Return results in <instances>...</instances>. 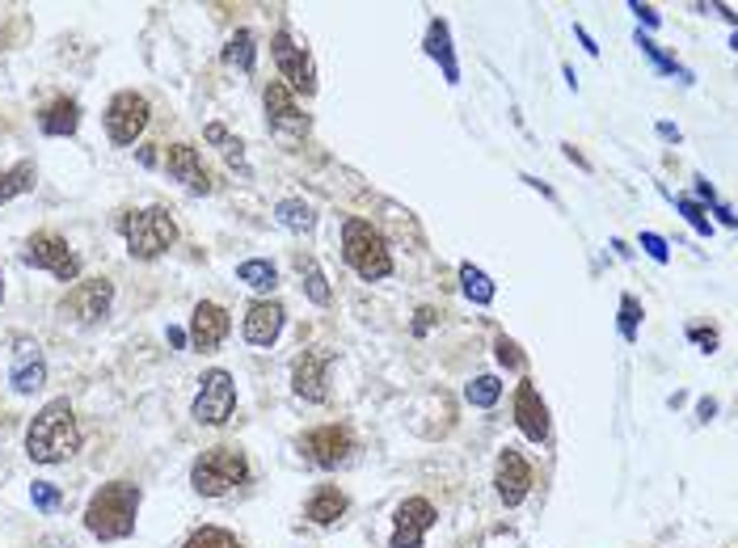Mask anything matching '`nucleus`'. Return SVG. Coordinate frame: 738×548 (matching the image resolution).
<instances>
[{
  "label": "nucleus",
  "mask_w": 738,
  "mask_h": 548,
  "mask_svg": "<svg viewBox=\"0 0 738 548\" xmlns=\"http://www.w3.org/2000/svg\"><path fill=\"white\" fill-rule=\"evenodd\" d=\"M76 447H80V426H76L72 406L64 397L47 401L26 426V456L35 464H64L68 456H76Z\"/></svg>",
  "instance_id": "1"
},
{
  "label": "nucleus",
  "mask_w": 738,
  "mask_h": 548,
  "mask_svg": "<svg viewBox=\"0 0 738 548\" xmlns=\"http://www.w3.org/2000/svg\"><path fill=\"white\" fill-rule=\"evenodd\" d=\"M136 514H140V485L132 481H110L102 485L89 507H85V527L98 540H127L136 532Z\"/></svg>",
  "instance_id": "2"
},
{
  "label": "nucleus",
  "mask_w": 738,
  "mask_h": 548,
  "mask_svg": "<svg viewBox=\"0 0 738 548\" xmlns=\"http://www.w3.org/2000/svg\"><path fill=\"white\" fill-rule=\"evenodd\" d=\"M118 233L127 240V253L136 262H152L161 258L170 245L177 240V224L170 207H140V211H123L118 215Z\"/></svg>",
  "instance_id": "3"
},
{
  "label": "nucleus",
  "mask_w": 738,
  "mask_h": 548,
  "mask_svg": "<svg viewBox=\"0 0 738 548\" xmlns=\"http://www.w3.org/2000/svg\"><path fill=\"white\" fill-rule=\"evenodd\" d=\"M342 258L359 278L376 283L392 274V253H388V240L367 224V220H347L342 224Z\"/></svg>",
  "instance_id": "4"
},
{
  "label": "nucleus",
  "mask_w": 738,
  "mask_h": 548,
  "mask_svg": "<svg viewBox=\"0 0 738 548\" xmlns=\"http://www.w3.org/2000/svg\"><path fill=\"white\" fill-rule=\"evenodd\" d=\"M249 477V460L246 451L237 447H208L195 464H190V485L203 494V498H224L228 489L246 485Z\"/></svg>",
  "instance_id": "5"
},
{
  "label": "nucleus",
  "mask_w": 738,
  "mask_h": 548,
  "mask_svg": "<svg viewBox=\"0 0 738 548\" xmlns=\"http://www.w3.org/2000/svg\"><path fill=\"white\" fill-rule=\"evenodd\" d=\"M22 262L35 266V271L55 274L60 283H76V274H80V258L72 253L68 240L60 237V233H35V237L26 240V249H22Z\"/></svg>",
  "instance_id": "6"
},
{
  "label": "nucleus",
  "mask_w": 738,
  "mask_h": 548,
  "mask_svg": "<svg viewBox=\"0 0 738 548\" xmlns=\"http://www.w3.org/2000/svg\"><path fill=\"white\" fill-rule=\"evenodd\" d=\"M237 410V384L233 376L224 372V368H211L208 376L199 379V393H195V422H203V426H220V422H228Z\"/></svg>",
  "instance_id": "7"
},
{
  "label": "nucleus",
  "mask_w": 738,
  "mask_h": 548,
  "mask_svg": "<svg viewBox=\"0 0 738 548\" xmlns=\"http://www.w3.org/2000/svg\"><path fill=\"white\" fill-rule=\"evenodd\" d=\"M148 119H152V105L143 94L136 89H123V94H114L110 105H105V132L114 144H136L140 132L148 127Z\"/></svg>",
  "instance_id": "8"
},
{
  "label": "nucleus",
  "mask_w": 738,
  "mask_h": 548,
  "mask_svg": "<svg viewBox=\"0 0 738 548\" xmlns=\"http://www.w3.org/2000/svg\"><path fill=\"white\" fill-rule=\"evenodd\" d=\"M110 304H114V283L110 278H85L60 300V312L72 316L76 325H98L110 316Z\"/></svg>",
  "instance_id": "9"
},
{
  "label": "nucleus",
  "mask_w": 738,
  "mask_h": 548,
  "mask_svg": "<svg viewBox=\"0 0 738 548\" xmlns=\"http://www.w3.org/2000/svg\"><path fill=\"white\" fill-rule=\"evenodd\" d=\"M271 51H275V64H279L283 80H287V89L291 94H304V98H313L316 94V68H313V55L296 42V38L279 30L275 42H271Z\"/></svg>",
  "instance_id": "10"
},
{
  "label": "nucleus",
  "mask_w": 738,
  "mask_h": 548,
  "mask_svg": "<svg viewBox=\"0 0 738 548\" xmlns=\"http://www.w3.org/2000/svg\"><path fill=\"white\" fill-rule=\"evenodd\" d=\"M351 431L347 426H316L309 431L304 439H300V451H304V460L316 464V469H338L347 456H351Z\"/></svg>",
  "instance_id": "11"
},
{
  "label": "nucleus",
  "mask_w": 738,
  "mask_h": 548,
  "mask_svg": "<svg viewBox=\"0 0 738 548\" xmlns=\"http://www.w3.org/2000/svg\"><path fill=\"white\" fill-rule=\"evenodd\" d=\"M435 507L426 502V498H405L401 507H397V514H392V540L388 545L392 548H422V540H426V532L435 527Z\"/></svg>",
  "instance_id": "12"
},
{
  "label": "nucleus",
  "mask_w": 738,
  "mask_h": 548,
  "mask_svg": "<svg viewBox=\"0 0 738 548\" xmlns=\"http://www.w3.org/2000/svg\"><path fill=\"white\" fill-rule=\"evenodd\" d=\"M329 359H334V350H325V346H313V350L296 354V363H291V388H296V397H304V401H313V406H321V401L329 397V388H325Z\"/></svg>",
  "instance_id": "13"
},
{
  "label": "nucleus",
  "mask_w": 738,
  "mask_h": 548,
  "mask_svg": "<svg viewBox=\"0 0 738 548\" xmlns=\"http://www.w3.org/2000/svg\"><path fill=\"white\" fill-rule=\"evenodd\" d=\"M262 102H266V123H271V132H279V136H287V139L309 136V119L300 114V105H296V98H291L287 85L271 80L266 94H262Z\"/></svg>",
  "instance_id": "14"
},
{
  "label": "nucleus",
  "mask_w": 738,
  "mask_h": 548,
  "mask_svg": "<svg viewBox=\"0 0 738 548\" xmlns=\"http://www.w3.org/2000/svg\"><path fill=\"white\" fill-rule=\"evenodd\" d=\"M165 170H170V177H177L190 195H211V190H215V182H211V173L195 144H170V148H165Z\"/></svg>",
  "instance_id": "15"
},
{
  "label": "nucleus",
  "mask_w": 738,
  "mask_h": 548,
  "mask_svg": "<svg viewBox=\"0 0 738 548\" xmlns=\"http://www.w3.org/2000/svg\"><path fill=\"white\" fill-rule=\"evenodd\" d=\"M9 384L13 393L30 397L47 384V363H42V350H38L35 338H17L13 342V368H9Z\"/></svg>",
  "instance_id": "16"
},
{
  "label": "nucleus",
  "mask_w": 738,
  "mask_h": 548,
  "mask_svg": "<svg viewBox=\"0 0 738 548\" xmlns=\"http://www.w3.org/2000/svg\"><path fill=\"white\" fill-rule=\"evenodd\" d=\"M493 485H498V498H502V507H520L527 498V489H531V469H527V460L515 451V447H506L502 456H498V469H493Z\"/></svg>",
  "instance_id": "17"
},
{
  "label": "nucleus",
  "mask_w": 738,
  "mask_h": 548,
  "mask_svg": "<svg viewBox=\"0 0 738 548\" xmlns=\"http://www.w3.org/2000/svg\"><path fill=\"white\" fill-rule=\"evenodd\" d=\"M228 329H233V321H228V312L220 309V304H195V316H190V346L195 350H220V342L228 338Z\"/></svg>",
  "instance_id": "18"
},
{
  "label": "nucleus",
  "mask_w": 738,
  "mask_h": 548,
  "mask_svg": "<svg viewBox=\"0 0 738 548\" xmlns=\"http://www.w3.org/2000/svg\"><path fill=\"white\" fill-rule=\"evenodd\" d=\"M283 304L275 300H258V304H249L246 321H241V334H246L249 346H275L283 334Z\"/></svg>",
  "instance_id": "19"
},
{
  "label": "nucleus",
  "mask_w": 738,
  "mask_h": 548,
  "mask_svg": "<svg viewBox=\"0 0 738 548\" xmlns=\"http://www.w3.org/2000/svg\"><path fill=\"white\" fill-rule=\"evenodd\" d=\"M515 422H520V431H524L531 444H545V439H549V410H545V401H540V393H536L531 379H524L520 393H515Z\"/></svg>",
  "instance_id": "20"
},
{
  "label": "nucleus",
  "mask_w": 738,
  "mask_h": 548,
  "mask_svg": "<svg viewBox=\"0 0 738 548\" xmlns=\"http://www.w3.org/2000/svg\"><path fill=\"white\" fill-rule=\"evenodd\" d=\"M203 139L220 148V157H224V165H228V170L241 173V177H253V170H249V161H246V144L233 136L224 123H208V127H203Z\"/></svg>",
  "instance_id": "21"
},
{
  "label": "nucleus",
  "mask_w": 738,
  "mask_h": 548,
  "mask_svg": "<svg viewBox=\"0 0 738 548\" xmlns=\"http://www.w3.org/2000/svg\"><path fill=\"white\" fill-rule=\"evenodd\" d=\"M38 127H42V136H72L80 127V105L72 102V98L47 102L42 114H38Z\"/></svg>",
  "instance_id": "22"
},
{
  "label": "nucleus",
  "mask_w": 738,
  "mask_h": 548,
  "mask_svg": "<svg viewBox=\"0 0 738 548\" xmlns=\"http://www.w3.org/2000/svg\"><path fill=\"white\" fill-rule=\"evenodd\" d=\"M426 55L443 64L448 85H456V80H460V64H456V55H452V35H448V22H439V17H435V22H430V30H426Z\"/></svg>",
  "instance_id": "23"
},
{
  "label": "nucleus",
  "mask_w": 738,
  "mask_h": 548,
  "mask_svg": "<svg viewBox=\"0 0 738 548\" xmlns=\"http://www.w3.org/2000/svg\"><path fill=\"white\" fill-rule=\"evenodd\" d=\"M347 494L338 489V485H325V489H316L313 498H309V519H313L316 527H329V523H338L342 514H347Z\"/></svg>",
  "instance_id": "24"
},
{
  "label": "nucleus",
  "mask_w": 738,
  "mask_h": 548,
  "mask_svg": "<svg viewBox=\"0 0 738 548\" xmlns=\"http://www.w3.org/2000/svg\"><path fill=\"white\" fill-rule=\"evenodd\" d=\"M35 161H17L13 170H0V203H9V199H17V195H26V190H35Z\"/></svg>",
  "instance_id": "25"
},
{
  "label": "nucleus",
  "mask_w": 738,
  "mask_h": 548,
  "mask_svg": "<svg viewBox=\"0 0 738 548\" xmlns=\"http://www.w3.org/2000/svg\"><path fill=\"white\" fill-rule=\"evenodd\" d=\"M275 215H279L283 228H291V233H313L316 224V211L304 199H283L279 207H275Z\"/></svg>",
  "instance_id": "26"
},
{
  "label": "nucleus",
  "mask_w": 738,
  "mask_h": 548,
  "mask_svg": "<svg viewBox=\"0 0 738 548\" xmlns=\"http://www.w3.org/2000/svg\"><path fill=\"white\" fill-rule=\"evenodd\" d=\"M237 278H241L246 287H253V291H275V287H279V271H275L271 262H262V258L241 262V266H237Z\"/></svg>",
  "instance_id": "27"
},
{
  "label": "nucleus",
  "mask_w": 738,
  "mask_h": 548,
  "mask_svg": "<svg viewBox=\"0 0 738 548\" xmlns=\"http://www.w3.org/2000/svg\"><path fill=\"white\" fill-rule=\"evenodd\" d=\"M460 283H464V296H468L473 304H481V309H486V304H493V283H490V274L477 271L473 262H464V266H460Z\"/></svg>",
  "instance_id": "28"
},
{
  "label": "nucleus",
  "mask_w": 738,
  "mask_h": 548,
  "mask_svg": "<svg viewBox=\"0 0 738 548\" xmlns=\"http://www.w3.org/2000/svg\"><path fill=\"white\" fill-rule=\"evenodd\" d=\"M253 55H258L253 30H237V35L228 38V47H224V64H233V68L241 72H253Z\"/></svg>",
  "instance_id": "29"
},
{
  "label": "nucleus",
  "mask_w": 738,
  "mask_h": 548,
  "mask_svg": "<svg viewBox=\"0 0 738 548\" xmlns=\"http://www.w3.org/2000/svg\"><path fill=\"white\" fill-rule=\"evenodd\" d=\"M296 266H300V278H304V291H309V300L313 304H329V283H325V274L316 266V258H296Z\"/></svg>",
  "instance_id": "30"
},
{
  "label": "nucleus",
  "mask_w": 738,
  "mask_h": 548,
  "mask_svg": "<svg viewBox=\"0 0 738 548\" xmlns=\"http://www.w3.org/2000/svg\"><path fill=\"white\" fill-rule=\"evenodd\" d=\"M464 397H468V406H477V410H490L498 406V397H502V379L498 376H477L468 388H464Z\"/></svg>",
  "instance_id": "31"
},
{
  "label": "nucleus",
  "mask_w": 738,
  "mask_h": 548,
  "mask_svg": "<svg viewBox=\"0 0 738 548\" xmlns=\"http://www.w3.org/2000/svg\"><path fill=\"white\" fill-rule=\"evenodd\" d=\"M182 548H241V540L233 532H224V527H195Z\"/></svg>",
  "instance_id": "32"
},
{
  "label": "nucleus",
  "mask_w": 738,
  "mask_h": 548,
  "mask_svg": "<svg viewBox=\"0 0 738 548\" xmlns=\"http://www.w3.org/2000/svg\"><path fill=\"white\" fill-rule=\"evenodd\" d=\"M30 502H35L38 511H60V502H64V494H60V485H51V481H35L30 485Z\"/></svg>",
  "instance_id": "33"
},
{
  "label": "nucleus",
  "mask_w": 738,
  "mask_h": 548,
  "mask_svg": "<svg viewBox=\"0 0 738 548\" xmlns=\"http://www.w3.org/2000/svg\"><path fill=\"white\" fill-rule=\"evenodd\" d=\"M493 354H498V363H502V368H511V372H524V368H527L524 350H520V346L511 342L506 334H502V338L493 342Z\"/></svg>",
  "instance_id": "34"
},
{
  "label": "nucleus",
  "mask_w": 738,
  "mask_h": 548,
  "mask_svg": "<svg viewBox=\"0 0 738 548\" xmlns=\"http://www.w3.org/2000/svg\"><path fill=\"white\" fill-rule=\"evenodd\" d=\"M637 321H641V304L633 296H621V338L625 342L637 338Z\"/></svg>",
  "instance_id": "35"
},
{
  "label": "nucleus",
  "mask_w": 738,
  "mask_h": 548,
  "mask_svg": "<svg viewBox=\"0 0 738 548\" xmlns=\"http://www.w3.org/2000/svg\"><path fill=\"white\" fill-rule=\"evenodd\" d=\"M675 207H679V211L688 215V224H692V228H697L701 237H709V220H704V211H701V207L692 203V199H675Z\"/></svg>",
  "instance_id": "36"
},
{
  "label": "nucleus",
  "mask_w": 738,
  "mask_h": 548,
  "mask_svg": "<svg viewBox=\"0 0 738 548\" xmlns=\"http://www.w3.org/2000/svg\"><path fill=\"white\" fill-rule=\"evenodd\" d=\"M637 47H641V51H646V55H650V60H654V64H659V68H663V72H679V76H688V72H684V68H675V60H667V55H663V51H659V47H654L650 38H641V35H637Z\"/></svg>",
  "instance_id": "37"
},
{
  "label": "nucleus",
  "mask_w": 738,
  "mask_h": 548,
  "mask_svg": "<svg viewBox=\"0 0 738 548\" xmlns=\"http://www.w3.org/2000/svg\"><path fill=\"white\" fill-rule=\"evenodd\" d=\"M641 249L654 258V262H667L671 258V249H667V240L659 237V233H641Z\"/></svg>",
  "instance_id": "38"
},
{
  "label": "nucleus",
  "mask_w": 738,
  "mask_h": 548,
  "mask_svg": "<svg viewBox=\"0 0 738 548\" xmlns=\"http://www.w3.org/2000/svg\"><path fill=\"white\" fill-rule=\"evenodd\" d=\"M688 338L701 346L704 354H713V346H717V334H713V329H688Z\"/></svg>",
  "instance_id": "39"
},
{
  "label": "nucleus",
  "mask_w": 738,
  "mask_h": 548,
  "mask_svg": "<svg viewBox=\"0 0 738 548\" xmlns=\"http://www.w3.org/2000/svg\"><path fill=\"white\" fill-rule=\"evenodd\" d=\"M435 316H439L435 309H418V321H414V334H418V338L430 329V325H435Z\"/></svg>",
  "instance_id": "40"
},
{
  "label": "nucleus",
  "mask_w": 738,
  "mask_h": 548,
  "mask_svg": "<svg viewBox=\"0 0 738 548\" xmlns=\"http://www.w3.org/2000/svg\"><path fill=\"white\" fill-rule=\"evenodd\" d=\"M629 9L637 13V17H641V22H646V26H659V13H654L650 4H629Z\"/></svg>",
  "instance_id": "41"
},
{
  "label": "nucleus",
  "mask_w": 738,
  "mask_h": 548,
  "mask_svg": "<svg viewBox=\"0 0 738 548\" xmlns=\"http://www.w3.org/2000/svg\"><path fill=\"white\" fill-rule=\"evenodd\" d=\"M574 35H578V42H583V47H587V51H591V55H599V47H596V38L587 35V30H583V26H574Z\"/></svg>",
  "instance_id": "42"
},
{
  "label": "nucleus",
  "mask_w": 738,
  "mask_h": 548,
  "mask_svg": "<svg viewBox=\"0 0 738 548\" xmlns=\"http://www.w3.org/2000/svg\"><path fill=\"white\" fill-rule=\"evenodd\" d=\"M717 215H722V224H726V228H735V211H730L726 203H717Z\"/></svg>",
  "instance_id": "43"
},
{
  "label": "nucleus",
  "mask_w": 738,
  "mask_h": 548,
  "mask_svg": "<svg viewBox=\"0 0 738 548\" xmlns=\"http://www.w3.org/2000/svg\"><path fill=\"white\" fill-rule=\"evenodd\" d=\"M697 413H701V418H713V413H717V401H701Z\"/></svg>",
  "instance_id": "44"
},
{
  "label": "nucleus",
  "mask_w": 738,
  "mask_h": 548,
  "mask_svg": "<svg viewBox=\"0 0 738 548\" xmlns=\"http://www.w3.org/2000/svg\"><path fill=\"white\" fill-rule=\"evenodd\" d=\"M659 136H663V139H679V132H675L671 123H659Z\"/></svg>",
  "instance_id": "45"
},
{
  "label": "nucleus",
  "mask_w": 738,
  "mask_h": 548,
  "mask_svg": "<svg viewBox=\"0 0 738 548\" xmlns=\"http://www.w3.org/2000/svg\"><path fill=\"white\" fill-rule=\"evenodd\" d=\"M165 338H170V346H186V334H182V329H170Z\"/></svg>",
  "instance_id": "46"
},
{
  "label": "nucleus",
  "mask_w": 738,
  "mask_h": 548,
  "mask_svg": "<svg viewBox=\"0 0 738 548\" xmlns=\"http://www.w3.org/2000/svg\"><path fill=\"white\" fill-rule=\"evenodd\" d=\"M0 296H4V274H0Z\"/></svg>",
  "instance_id": "47"
}]
</instances>
